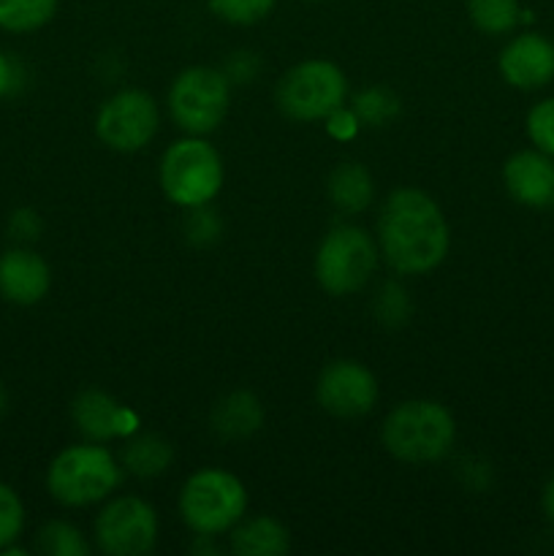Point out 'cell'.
Returning <instances> with one entry per match:
<instances>
[{
    "label": "cell",
    "instance_id": "5b68a950",
    "mask_svg": "<svg viewBox=\"0 0 554 556\" xmlns=\"http://www.w3.org/2000/svg\"><path fill=\"white\" fill-rule=\"evenodd\" d=\"M248 494L244 486L223 470H201L185 483L179 510L185 525L199 535H217L234 527V521L244 514Z\"/></svg>",
    "mask_w": 554,
    "mask_h": 556
},
{
    "label": "cell",
    "instance_id": "4316f807",
    "mask_svg": "<svg viewBox=\"0 0 554 556\" xmlns=\"http://www.w3.org/2000/svg\"><path fill=\"white\" fill-rule=\"evenodd\" d=\"M407 315L405 293L396 286H386L378 296V318L383 324H402Z\"/></svg>",
    "mask_w": 554,
    "mask_h": 556
},
{
    "label": "cell",
    "instance_id": "7a4b0ae2",
    "mask_svg": "<svg viewBox=\"0 0 554 556\" xmlns=\"http://www.w3.org/2000/svg\"><path fill=\"white\" fill-rule=\"evenodd\" d=\"M454 418L438 402H405L383 424V443L402 462H435L454 443Z\"/></svg>",
    "mask_w": 554,
    "mask_h": 556
},
{
    "label": "cell",
    "instance_id": "ffe728a7",
    "mask_svg": "<svg viewBox=\"0 0 554 556\" xmlns=\"http://www.w3.org/2000/svg\"><path fill=\"white\" fill-rule=\"evenodd\" d=\"M168 462H172V448L161 438L144 434L125 448V467L139 478L161 476Z\"/></svg>",
    "mask_w": 554,
    "mask_h": 556
},
{
    "label": "cell",
    "instance_id": "603a6c76",
    "mask_svg": "<svg viewBox=\"0 0 554 556\" xmlns=\"http://www.w3.org/2000/svg\"><path fill=\"white\" fill-rule=\"evenodd\" d=\"M22 530H25V508H22L20 494L0 483V552L14 546Z\"/></svg>",
    "mask_w": 554,
    "mask_h": 556
},
{
    "label": "cell",
    "instance_id": "d6986e66",
    "mask_svg": "<svg viewBox=\"0 0 554 556\" xmlns=\"http://www.w3.org/2000/svg\"><path fill=\"white\" fill-rule=\"evenodd\" d=\"M58 0H0V27L11 33H30L54 16Z\"/></svg>",
    "mask_w": 554,
    "mask_h": 556
},
{
    "label": "cell",
    "instance_id": "8992f818",
    "mask_svg": "<svg viewBox=\"0 0 554 556\" xmlns=\"http://www.w3.org/2000/svg\"><path fill=\"white\" fill-rule=\"evenodd\" d=\"M375 264L378 250L373 239L362 228L340 226L320 242L315 255V277L329 293L345 296L364 288V282L373 277Z\"/></svg>",
    "mask_w": 554,
    "mask_h": 556
},
{
    "label": "cell",
    "instance_id": "f1b7e54d",
    "mask_svg": "<svg viewBox=\"0 0 554 556\" xmlns=\"http://www.w3.org/2000/svg\"><path fill=\"white\" fill-rule=\"evenodd\" d=\"M11 233L16 239H36L41 233V220L33 210H16L11 215Z\"/></svg>",
    "mask_w": 554,
    "mask_h": 556
},
{
    "label": "cell",
    "instance_id": "8fae6325",
    "mask_svg": "<svg viewBox=\"0 0 554 556\" xmlns=\"http://www.w3.org/2000/svg\"><path fill=\"white\" fill-rule=\"evenodd\" d=\"M378 400V383L373 372L356 362H335L318 380V402L324 410L340 418H356L373 410Z\"/></svg>",
    "mask_w": 554,
    "mask_h": 556
},
{
    "label": "cell",
    "instance_id": "1f68e13d",
    "mask_svg": "<svg viewBox=\"0 0 554 556\" xmlns=\"http://www.w3.org/2000/svg\"><path fill=\"white\" fill-rule=\"evenodd\" d=\"M543 514H546L549 521H554V476L543 489Z\"/></svg>",
    "mask_w": 554,
    "mask_h": 556
},
{
    "label": "cell",
    "instance_id": "f546056e",
    "mask_svg": "<svg viewBox=\"0 0 554 556\" xmlns=\"http://www.w3.org/2000/svg\"><path fill=\"white\" fill-rule=\"evenodd\" d=\"M329 130L335 136H351L353 130H356V125H358V119H356V114H348V112H340V109H337V112H331L329 114Z\"/></svg>",
    "mask_w": 554,
    "mask_h": 556
},
{
    "label": "cell",
    "instance_id": "cb8c5ba5",
    "mask_svg": "<svg viewBox=\"0 0 554 556\" xmlns=\"http://www.w3.org/2000/svg\"><path fill=\"white\" fill-rule=\"evenodd\" d=\"M527 134H530L536 150L554 157V98L536 103L527 114Z\"/></svg>",
    "mask_w": 554,
    "mask_h": 556
},
{
    "label": "cell",
    "instance_id": "4dcf8cb0",
    "mask_svg": "<svg viewBox=\"0 0 554 556\" xmlns=\"http://www.w3.org/2000/svg\"><path fill=\"white\" fill-rule=\"evenodd\" d=\"M14 79H16L14 65H11V60L5 58L3 52H0V98H3L5 92H11V87H14Z\"/></svg>",
    "mask_w": 554,
    "mask_h": 556
},
{
    "label": "cell",
    "instance_id": "7402d4cb",
    "mask_svg": "<svg viewBox=\"0 0 554 556\" xmlns=\"http://www.w3.org/2000/svg\"><path fill=\"white\" fill-rule=\"evenodd\" d=\"M38 548L49 556H85L87 543L81 541L79 532L65 521H52L38 535Z\"/></svg>",
    "mask_w": 554,
    "mask_h": 556
},
{
    "label": "cell",
    "instance_id": "30bf717a",
    "mask_svg": "<svg viewBox=\"0 0 554 556\" xmlns=\"http://www.w3.org/2000/svg\"><path fill=\"white\" fill-rule=\"evenodd\" d=\"M98 546L112 556H141L152 552L158 538L155 510L136 497L114 500L96 521Z\"/></svg>",
    "mask_w": 554,
    "mask_h": 556
},
{
    "label": "cell",
    "instance_id": "9c48e42d",
    "mask_svg": "<svg viewBox=\"0 0 554 556\" xmlns=\"http://www.w3.org/2000/svg\"><path fill=\"white\" fill-rule=\"evenodd\" d=\"M158 109L147 92L125 90L98 112L96 134L103 144L119 152H136L155 136Z\"/></svg>",
    "mask_w": 554,
    "mask_h": 556
},
{
    "label": "cell",
    "instance_id": "6da1fadb",
    "mask_svg": "<svg viewBox=\"0 0 554 556\" xmlns=\"http://www.w3.org/2000/svg\"><path fill=\"white\" fill-rule=\"evenodd\" d=\"M380 248L396 271L421 275L449 253V226L443 212L421 190H394L378 220Z\"/></svg>",
    "mask_w": 554,
    "mask_h": 556
},
{
    "label": "cell",
    "instance_id": "52a82bcc",
    "mask_svg": "<svg viewBox=\"0 0 554 556\" xmlns=\"http://www.w3.org/2000/svg\"><path fill=\"white\" fill-rule=\"evenodd\" d=\"M345 101V76L335 63L307 60L288 71L277 90V103L293 119H324Z\"/></svg>",
    "mask_w": 554,
    "mask_h": 556
},
{
    "label": "cell",
    "instance_id": "d4e9b609",
    "mask_svg": "<svg viewBox=\"0 0 554 556\" xmlns=\"http://www.w3.org/2000/svg\"><path fill=\"white\" fill-rule=\"evenodd\" d=\"M212 11L234 25H253L272 11L275 0H210Z\"/></svg>",
    "mask_w": 554,
    "mask_h": 556
},
{
    "label": "cell",
    "instance_id": "4fadbf2b",
    "mask_svg": "<svg viewBox=\"0 0 554 556\" xmlns=\"http://www.w3.org/2000/svg\"><path fill=\"white\" fill-rule=\"evenodd\" d=\"M505 188L519 204L532 210L554 206V157L541 150H525L508 157L503 168Z\"/></svg>",
    "mask_w": 554,
    "mask_h": 556
},
{
    "label": "cell",
    "instance_id": "ba28073f",
    "mask_svg": "<svg viewBox=\"0 0 554 556\" xmlns=\"http://www.w3.org/2000/svg\"><path fill=\"white\" fill-rule=\"evenodd\" d=\"M168 106L179 128L210 134L221 125L228 109V81L221 71L188 68L174 79Z\"/></svg>",
    "mask_w": 554,
    "mask_h": 556
},
{
    "label": "cell",
    "instance_id": "5bb4252c",
    "mask_svg": "<svg viewBox=\"0 0 554 556\" xmlns=\"http://www.w3.org/2000/svg\"><path fill=\"white\" fill-rule=\"evenodd\" d=\"M49 291V266L41 255L30 250H9L0 255V296L9 302L36 304Z\"/></svg>",
    "mask_w": 554,
    "mask_h": 556
},
{
    "label": "cell",
    "instance_id": "7c38bea8",
    "mask_svg": "<svg viewBox=\"0 0 554 556\" xmlns=\"http://www.w3.org/2000/svg\"><path fill=\"white\" fill-rule=\"evenodd\" d=\"M500 74L519 90H538L554 79V43L538 33H521L500 54Z\"/></svg>",
    "mask_w": 554,
    "mask_h": 556
},
{
    "label": "cell",
    "instance_id": "9a60e30c",
    "mask_svg": "<svg viewBox=\"0 0 554 556\" xmlns=\"http://www.w3.org/2000/svg\"><path fill=\"white\" fill-rule=\"evenodd\" d=\"M74 421L90 440H109L130 432L136 427L134 413L119 407L103 391H85L74 400Z\"/></svg>",
    "mask_w": 554,
    "mask_h": 556
},
{
    "label": "cell",
    "instance_id": "d6a6232c",
    "mask_svg": "<svg viewBox=\"0 0 554 556\" xmlns=\"http://www.w3.org/2000/svg\"><path fill=\"white\" fill-rule=\"evenodd\" d=\"M3 410H5V391L3 386H0V416H3Z\"/></svg>",
    "mask_w": 554,
    "mask_h": 556
},
{
    "label": "cell",
    "instance_id": "44dd1931",
    "mask_svg": "<svg viewBox=\"0 0 554 556\" xmlns=\"http://www.w3.org/2000/svg\"><path fill=\"white\" fill-rule=\"evenodd\" d=\"M467 11H470V20L476 22L478 30L489 33V36L514 30L521 14L519 0H470Z\"/></svg>",
    "mask_w": 554,
    "mask_h": 556
},
{
    "label": "cell",
    "instance_id": "2e32d148",
    "mask_svg": "<svg viewBox=\"0 0 554 556\" xmlns=\"http://www.w3.org/2000/svg\"><path fill=\"white\" fill-rule=\"evenodd\" d=\"M261 427V405L248 391H237L221 400L212 410V429L226 440H239Z\"/></svg>",
    "mask_w": 554,
    "mask_h": 556
},
{
    "label": "cell",
    "instance_id": "3957f363",
    "mask_svg": "<svg viewBox=\"0 0 554 556\" xmlns=\"http://www.w3.org/2000/svg\"><path fill=\"white\" fill-rule=\"evenodd\" d=\"M163 193L179 206H204L223 185L221 155L201 139H182L168 147L161 163Z\"/></svg>",
    "mask_w": 554,
    "mask_h": 556
},
{
    "label": "cell",
    "instance_id": "277c9868",
    "mask_svg": "<svg viewBox=\"0 0 554 556\" xmlns=\"http://www.w3.org/2000/svg\"><path fill=\"white\" fill-rule=\"evenodd\" d=\"M119 483V470L112 456L92 445H74L54 456L47 472V486L58 503L90 505L106 497Z\"/></svg>",
    "mask_w": 554,
    "mask_h": 556
},
{
    "label": "cell",
    "instance_id": "484cf974",
    "mask_svg": "<svg viewBox=\"0 0 554 556\" xmlns=\"http://www.w3.org/2000/svg\"><path fill=\"white\" fill-rule=\"evenodd\" d=\"M396 114V98L391 92L375 90L362 92L356 98V119L358 123H367V125H383L386 119H391Z\"/></svg>",
    "mask_w": 554,
    "mask_h": 556
},
{
    "label": "cell",
    "instance_id": "ac0fdd59",
    "mask_svg": "<svg viewBox=\"0 0 554 556\" xmlns=\"http://www.w3.org/2000/svg\"><path fill=\"white\" fill-rule=\"evenodd\" d=\"M329 195L340 210L362 212L373 201V179L358 163H342L329 179Z\"/></svg>",
    "mask_w": 554,
    "mask_h": 556
},
{
    "label": "cell",
    "instance_id": "83f0119b",
    "mask_svg": "<svg viewBox=\"0 0 554 556\" xmlns=\"http://www.w3.org/2000/svg\"><path fill=\"white\" fill-rule=\"evenodd\" d=\"M188 237L193 242H210L217 237V220L210 212H193L188 220Z\"/></svg>",
    "mask_w": 554,
    "mask_h": 556
},
{
    "label": "cell",
    "instance_id": "e0dca14e",
    "mask_svg": "<svg viewBox=\"0 0 554 556\" xmlns=\"http://www.w3.org/2000/svg\"><path fill=\"white\" fill-rule=\"evenodd\" d=\"M231 548L239 556H282L288 552V532L275 519L248 521L231 535Z\"/></svg>",
    "mask_w": 554,
    "mask_h": 556
}]
</instances>
